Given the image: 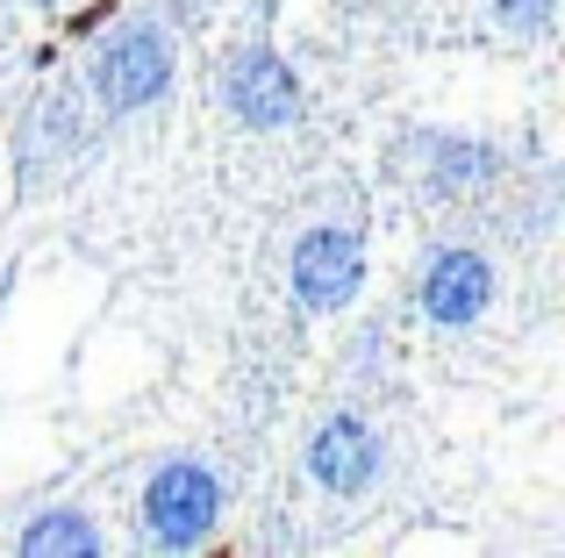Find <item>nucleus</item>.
<instances>
[{
    "instance_id": "9",
    "label": "nucleus",
    "mask_w": 565,
    "mask_h": 558,
    "mask_svg": "<svg viewBox=\"0 0 565 558\" xmlns=\"http://www.w3.org/2000/svg\"><path fill=\"white\" fill-rule=\"evenodd\" d=\"M552 8L558 0H494V22L515 36H537V29H552Z\"/></svg>"
},
{
    "instance_id": "8",
    "label": "nucleus",
    "mask_w": 565,
    "mask_h": 558,
    "mask_svg": "<svg viewBox=\"0 0 565 558\" xmlns=\"http://www.w3.org/2000/svg\"><path fill=\"white\" fill-rule=\"evenodd\" d=\"M423 158H429V186H480L494 172V151L472 137H423Z\"/></svg>"
},
{
    "instance_id": "1",
    "label": "nucleus",
    "mask_w": 565,
    "mask_h": 558,
    "mask_svg": "<svg viewBox=\"0 0 565 558\" xmlns=\"http://www.w3.org/2000/svg\"><path fill=\"white\" fill-rule=\"evenodd\" d=\"M86 79H94V100H100L108 115L151 108V100L172 86V36H166L158 22H122V29H108V43L94 51Z\"/></svg>"
},
{
    "instance_id": "2",
    "label": "nucleus",
    "mask_w": 565,
    "mask_h": 558,
    "mask_svg": "<svg viewBox=\"0 0 565 558\" xmlns=\"http://www.w3.org/2000/svg\"><path fill=\"white\" fill-rule=\"evenodd\" d=\"M137 516H143V537H151V545L193 551L222 523V480H215V465H201V459L158 465L151 487H143V508H137Z\"/></svg>"
},
{
    "instance_id": "4",
    "label": "nucleus",
    "mask_w": 565,
    "mask_h": 558,
    "mask_svg": "<svg viewBox=\"0 0 565 558\" xmlns=\"http://www.w3.org/2000/svg\"><path fill=\"white\" fill-rule=\"evenodd\" d=\"M487 301H494V266H487L480 251H466V244L429 251L423 279H415V308H423L437 330H466V322H480Z\"/></svg>"
},
{
    "instance_id": "10",
    "label": "nucleus",
    "mask_w": 565,
    "mask_h": 558,
    "mask_svg": "<svg viewBox=\"0 0 565 558\" xmlns=\"http://www.w3.org/2000/svg\"><path fill=\"white\" fill-rule=\"evenodd\" d=\"M29 8H51V0H29Z\"/></svg>"
},
{
    "instance_id": "5",
    "label": "nucleus",
    "mask_w": 565,
    "mask_h": 558,
    "mask_svg": "<svg viewBox=\"0 0 565 558\" xmlns=\"http://www.w3.org/2000/svg\"><path fill=\"white\" fill-rule=\"evenodd\" d=\"M222 100H230V115L236 122H250V129H287V122H301V79H294V65L279 51H244V57H230V72H222Z\"/></svg>"
},
{
    "instance_id": "3",
    "label": "nucleus",
    "mask_w": 565,
    "mask_h": 558,
    "mask_svg": "<svg viewBox=\"0 0 565 558\" xmlns=\"http://www.w3.org/2000/svg\"><path fill=\"white\" fill-rule=\"evenodd\" d=\"M294 301L308 308V315H344L351 301H359V287H365V244H359V229H344V223H322V229H308L301 244H294Z\"/></svg>"
},
{
    "instance_id": "6",
    "label": "nucleus",
    "mask_w": 565,
    "mask_h": 558,
    "mask_svg": "<svg viewBox=\"0 0 565 558\" xmlns=\"http://www.w3.org/2000/svg\"><path fill=\"white\" fill-rule=\"evenodd\" d=\"M380 437L373 422L359 416H330L316 422V437H308V480H316L322 494H365L380 480Z\"/></svg>"
},
{
    "instance_id": "7",
    "label": "nucleus",
    "mask_w": 565,
    "mask_h": 558,
    "mask_svg": "<svg viewBox=\"0 0 565 558\" xmlns=\"http://www.w3.org/2000/svg\"><path fill=\"white\" fill-rule=\"evenodd\" d=\"M22 551L29 558H94L100 551V530H94L86 508H43V516L22 530Z\"/></svg>"
}]
</instances>
